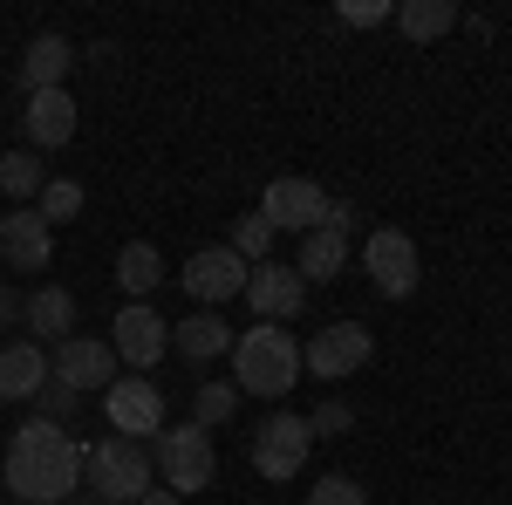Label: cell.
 <instances>
[{
  "mask_svg": "<svg viewBox=\"0 0 512 505\" xmlns=\"http://www.w3.org/2000/svg\"><path fill=\"white\" fill-rule=\"evenodd\" d=\"M117 280H123V294H130V301H144V294L164 280L158 246H151V239H130V246L117 253Z\"/></svg>",
  "mask_w": 512,
  "mask_h": 505,
  "instance_id": "obj_21",
  "label": "cell"
},
{
  "mask_svg": "<svg viewBox=\"0 0 512 505\" xmlns=\"http://www.w3.org/2000/svg\"><path fill=\"white\" fill-rule=\"evenodd\" d=\"M0 260L14 273H41L55 260V233H48V219L28 212V205H14L7 219H0Z\"/></svg>",
  "mask_w": 512,
  "mask_h": 505,
  "instance_id": "obj_14",
  "label": "cell"
},
{
  "mask_svg": "<svg viewBox=\"0 0 512 505\" xmlns=\"http://www.w3.org/2000/svg\"><path fill=\"white\" fill-rule=\"evenodd\" d=\"M321 212H328V192H321L315 178H274V185L260 192V219H267L274 233H315Z\"/></svg>",
  "mask_w": 512,
  "mask_h": 505,
  "instance_id": "obj_10",
  "label": "cell"
},
{
  "mask_svg": "<svg viewBox=\"0 0 512 505\" xmlns=\"http://www.w3.org/2000/svg\"><path fill=\"white\" fill-rule=\"evenodd\" d=\"M41 383H48L41 342H7V349H0V396H7V403H35Z\"/></svg>",
  "mask_w": 512,
  "mask_h": 505,
  "instance_id": "obj_16",
  "label": "cell"
},
{
  "mask_svg": "<svg viewBox=\"0 0 512 505\" xmlns=\"http://www.w3.org/2000/svg\"><path fill=\"white\" fill-rule=\"evenodd\" d=\"M35 212L48 219V233H55V226H69V219L82 212V185H76V178H48V185H41V205H35Z\"/></svg>",
  "mask_w": 512,
  "mask_h": 505,
  "instance_id": "obj_26",
  "label": "cell"
},
{
  "mask_svg": "<svg viewBox=\"0 0 512 505\" xmlns=\"http://www.w3.org/2000/svg\"><path fill=\"white\" fill-rule=\"evenodd\" d=\"M21 130H28L35 151H62V144L76 137V96H69V89H41V96H28Z\"/></svg>",
  "mask_w": 512,
  "mask_h": 505,
  "instance_id": "obj_15",
  "label": "cell"
},
{
  "mask_svg": "<svg viewBox=\"0 0 512 505\" xmlns=\"http://www.w3.org/2000/svg\"><path fill=\"white\" fill-rule=\"evenodd\" d=\"M55 383H69L76 396L89 389H110L117 383V349L110 342H96V335H69V342H55V369H48Z\"/></svg>",
  "mask_w": 512,
  "mask_h": 505,
  "instance_id": "obj_12",
  "label": "cell"
},
{
  "mask_svg": "<svg viewBox=\"0 0 512 505\" xmlns=\"http://www.w3.org/2000/svg\"><path fill=\"white\" fill-rule=\"evenodd\" d=\"M246 301H253V314L260 321H294V314L308 308V280L294 267H280V260H260V267L246 273Z\"/></svg>",
  "mask_w": 512,
  "mask_h": 505,
  "instance_id": "obj_13",
  "label": "cell"
},
{
  "mask_svg": "<svg viewBox=\"0 0 512 505\" xmlns=\"http://www.w3.org/2000/svg\"><path fill=\"white\" fill-rule=\"evenodd\" d=\"M308 451H315V430H308V417H294V410H274L267 424L253 430V471L260 478H301Z\"/></svg>",
  "mask_w": 512,
  "mask_h": 505,
  "instance_id": "obj_5",
  "label": "cell"
},
{
  "mask_svg": "<svg viewBox=\"0 0 512 505\" xmlns=\"http://www.w3.org/2000/svg\"><path fill=\"white\" fill-rule=\"evenodd\" d=\"M349 424H355V410L342 403V396H328L315 417H308V430H315V437H335V430H349Z\"/></svg>",
  "mask_w": 512,
  "mask_h": 505,
  "instance_id": "obj_30",
  "label": "cell"
},
{
  "mask_svg": "<svg viewBox=\"0 0 512 505\" xmlns=\"http://www.w3.org/2000/svg\"><path fill=\"white\" fill-rule=\"evenodd\" d=\"M308 505H369V492L355 485L349 471H328V478H315V492H308Z\"/></svg>",
  "mask_w": 512,
  "mask_h": 505,
  "instance_id": "obj_28",
  "label": "cell"
},
{
  "mask_svg": "<svg viewBox=\"0 0 512 505\" xmlns=\"http://www.w3.org/2000/svg\"><path fill=\"white\" fill-rule=\"evenodd\" d=\"M171 349L185 355V362H212V355L233 349V328L212 308H198V314H185V321H171Z\"/></svg>",
  "mask_w": 512,
  "mask_h": 505,
  "instance_id": "obj_19",
  "label": "cell"
},
{
  "mask_svg": "<svg viewBox=\"0 0 512 505\" xmlns=\"http://www.w3.org/2000/svg\"><path fill=\"white\" fill-rule=\"evenodd\" d=\"M301 383V342L274 328V321H260V328H246L233 342V389L239 396H287V389Z\"/></svg>",
  "mask_w": 512,
  "mask_h": 505,
  "instance_id": "obj_2",
  "label": "cell"
},
{
  "mask_svg": "<svg viewBox=\"0 0 512 505\" xmlns=\"http://www.w3.org/2000/svg\"><path fill=\"white\" fill-rule=\"evenodd\" d=\"M103 410H110V430L117 437H158L164 430V389L144 383V376H117V383L103 389Z\"/></svg>",
  "mask_w": 512,
  "mask_h": 505,
  "instance_id": "obj_9",
  "label": "cell"
},
{
  "mask_svg": "<svg viewBox=\"0 0 512 505\" xmlns=\"http://www.w3.org/2000/svg\"><path fill=\"white\" fill-rule=\"evenodd\" d=\"M151 465L164 471V492H205L212 485V471H219V451H212V430L198 424H164L151 437Z\"/></svg>",
  "mask_w": 512,
  "mask_h": 505,
  "instance_id": "obj_4",
  "label": "cell"
},
{
  "mask_svg": "<svg viewBox=\"0 0 512 505\" xmlns=\"http://www.w3.org/2000/svg\"><path fill=\"white\" fill-rule=\"evenodd\" d=\"M41 185H48V178H41L35 151H0V192L14 198V205H21V198H41Z\"/></svg>",
  "mask_w": 512,
  "mask_h": 505,
  "instance_id": "obj_23",
  "label": "cell"
},
{
  "mask_svg": "<svg viewBox=\"0 0 512 505\" xmlns=\"http://www.w3.org/2000/svg\"><path fill=\"white\" fill-rule=\"evenodd\" d=\"M0 485H7L21 505H62V499H76V485H82V444L62 424H41V417H35V424L14 430V444H7V458H0Z\"/></svg>",
  "mask_w": 512,
  "mask_h": 505,
  "instance_id": "obj_1",
  "label": "cell"
},
{
  "mask_svg": "<svg viewBox=\"0 0 512 505\" xmlns=\"http://www.w3.org/2000/svg\"><path fill=\"white\" fill-rule=\"evenodd\" d=\"M7 505H21V499H7Z\"/></svg>",
  "mask_w": 512,
  "mask_h": 505,
  "instance_id": "obj_35",
  "label": "cell"
},
{
  "mask_svg": "<svg viewBox=\"0 0 512 505\" xmlns=\"http://www.w3.org/2000/svg\"><path fill=\"white\" fill-rule=\"evenodd\" d=\"M62 505H103V499H62Z\"/></svg>",
  "mask_w": 512,
  "mask_h": 505,
  "instance_id": "obj_34",
  "label": "cell"
},
{
  "mask_svg": "<svg viewBox=\"0 0 512 505\" xmlns=\"http://www.w3.org/2000/svg\"><path fill=\"white\" fill-rule=\"evenodd\" d=\"M246 273H253V267L239 260L233 246H198L178 280H185V294H192L198 308H226L233 294H246Z\"/></svg>",
  "mask_w": 512,
  "mask_h": 505,
  "instance_id": "obj_8",
  "label": "cell"
},
{
  "mask_svg": "<svg viewBox=\"0 0 512 505\" xmlns=\"http://www.w3.org/2000/svg\"><path fill=\"white\" fill-rule=\"evenodd\" d=\"M137 505H185V499H178V492H158V485H151V492H144Z\"/></svg>",
  "mask_w": 512,
  "mask_h": 505,
  "instance_id": "obj_33",
  "label": "cell"
},
{
  "mask_svg": "<svg viewBox=\"0 0 512 505\" xmlns=\"http://www.w3.org/2000/svg\"><path fill=\"white\" fill-rule=\"evenodd\" d=\"M349 267V246H342V233H301V260H294V273L315 287V280H335V273Z\"/></svg>",
  "mask_w": 512,
  "mask_h": 505,
  "instance_id": "obj_20",
  "label": "cell"
},
{
  "mask_svg": "<svg viewBox=\"0 0 512 505\" xmlns=\"http://www.w3.org/2000/svg\"><path fill=\"white\" fill-rule=\"evenodd\" d=\"M355 226H362V219H355V205H342V198H328V212H321V233H342V239H349Z\"/></svg>",
  "mask_w": 512,
  "mask_h": 505,
  "instance_id": "obj_31",
  "label": "cell"
},
{
  "mask_svg": "<svg viewBox=\"0 0 512 505\" xmlns=\"http://www.w3.org/2000/svg\"><path fill=\"white\" fill-rule=\"evenodd\" d=\"M226 246H233L246 267H260V260H274V226H267L260 212H246V219L233 226V239H226Z\"/></svg>",
  "mask_w": 512,
  "mask_h": 505,
  "instance_id": "obj_25",
  "label": "cell"
},
{
  "mask_svg": "<svg viewBox=\"0 0 512 505\" xmlns=\"http://www.w3.org/2000/svg\"><path fill=\"white\" fill-rule=\"evenodd\" d=\"M164 342H171V321H164L158 308H144V301H130V308L110 321V349H117V362L137 369V376L164 355Z\"/></svg>",
  "mask_w": 512,
  "mask_h": 505,
  "instance_id": "obj_11",
  "label": "cell"
},
{
  "mask_svg": "<svg viewBox=\"0 0 512 505\" xmlns=\"http://www.w3.org/2000/svg\"><path fill=\"white\" fill-rule=\"evenodd\" d=\"M233 410H239V389H233V383H198V389H192V424H198V430L226 424Z\"/></svg>",
  "mask_w": 512,
  "mask_h": 505,
  "instance_id": "obj_24",
  "label": "cell"
},
{
  "mask_svg": "<svg viewBox=\"0 0 512 505\" xmlns=\"http://www.w3.org/2000/svg\"><path fill=\"white\" fill-rule=\"evenodd\" d=\"M35 410H41V424H62V430H69V417L82 410V396L69 383H55V376H48V383H41V396H35Z\"/></svg>",
  "mask_w": 512,
  "mask_h": 505,
  "instance_id": "obj_27",
  "label": "cell"
},
{
  "mask_svg": "<svg viewBox=\"0 0 512 505\" xmlns=\"http://www.w3.org/2000/svg\"><path fill=\"white\" fill-rule=\"evenodd\" d=\"M396 28L410 41H437V35L458 28V7H451V0H403V7H396Z\"/></svg>",
  "mask_w": 512,
  "mask_h": 505,
  "instance_id": "obj_22",
  "label": "cell"
},
{
  "mask_svg": "<svg viewBox=\"0 0 512 505\" xmlns=\"http://www.w3.org/2000/svg\"><path fill=\"white\" fill-rule=\"evenodd\" d=\"M369 355H376V335H369L362 321H335V328H315V342L301 349V369H315L321 383H342Z\"/></svg>",
  "mask_w": 512,
  "mask_h": 505,
  "instance_id": "obj_7",
  "label": "cell"
},
{
  "mask_svg": "<svg viewBox=\"0 0 512 505\" xmlns=\"http://www.w3.org/2000/svg\"><path fill=\"white\" fill-rule=\"evenodd\" d=\"M21 321L35 328V342H69L76 335V294L69 287H35L21 301Z\"/></svg>",
  "mask_w": 512,
  "mask_h": 505,
  "instance_id": "obj_17",
  "label": "cell"
},
{
  "mask_svg": "<svg viewBox=\"0 0 512 505\" xmlns=\"http://www.w3.org/2000/svg\"><path fill=\"white\" fill-rule=\"evenodd\" d=\"M76 69V48L62 35H35L28 41V55H21V89L41 96V89H62V76Z\"/></svg>",
  "mask_w": 512,
  "mask_h": 505,
  "instance_id": "obj_18",
  "label": "cell"
},
{
  "mask_svg": "<svg viewBox=\"0 0 512 505\" xmlns=\"http://www.w3.org/2000/svg\"><path fill=\"white\" fill-rule=\"evenodd\" d=\"M151 478H158L151 444H137V437H103V444L82 451V485L103 505H137L151 492Z\"/></svg>",
  "mask_w": 512,
  "mask_h": 505,
  "instance_id": "obj_3",
  "label": "cell"
},
{
  "mask_svg": "<svg viewBox=\"0 0 512 505\" xmlns=\"http://www.w3.org/2000/svg\"><path fill=\"white\" fill-rule=\"evenodd\" d=\"M362 260H369V280H376V294H383V301H410V294H417L424 260H417V239H410V233H396V226L369 233Z\"/></svg>",
  "mask_w": 512,
  "mask_h": 505,
  "instance_id": "obj_6",
  "label": "cell"
},
{
  "mask_svg": "<svg viewBox=\"0 0 512 505\" xmlns=\"http://www.w3.org/2000/svg\"><path fill=\"white\" fill-rule=\"evenodd\" d=\"M335 14H342L349 28H383V21H396V7H390V0H342Z\"/></svg>",
  "mask_w": 512,
  "mask_h": 505,
  "instance_id": "obj_29",
  "label": "cell"
},
{
  "mask_svg": "<svg viewBox=\"0 0 512 505\" xmlns=\"http://www.w3.org/2000/svg\"><path fill=\"white\" fill-rule=\"evenodd\" d=\"M14 321H21V294L0 280V328H14Z\"/></svg>",
  "mask_w": 512,
  "mask_h": 505,
  "instance_id": "obj_32",
  "label": "cell"
}]
</instances>
